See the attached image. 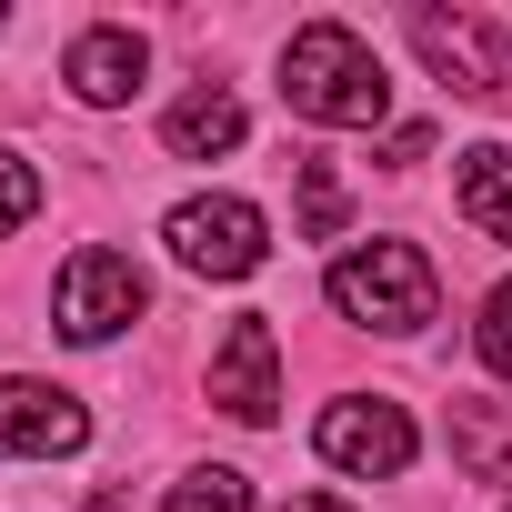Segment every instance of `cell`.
I'll list each match as a JSON object with an SVG mask.
<instances>
[{
  "mask_svg": "<svg viewBox=\"0 0 512 512\" xmlns=\"http://www.w3.org/2000/svg\"><path fill=\"white\" fill-rule=\"evenodd\" d=\"M282 101H292L302 121H322V131H372V121L392 111V81H382V51H372L362 31L312 21V31H292V51H282Z\"/></svg>",
  "mask_w": 512,
  "mask_h": 512,
  "instance_id": "cell-1",
  "label": "cell"
},
{
  "mask_svg": "<svg viewBox=\"0 0 512 512\" xmlns=\"http://www.w3.org/2000/svg\"><path fill=\"white\" fill-rule=\"evenodd\" d=\"M432 302H442V282L412 241H362V251L332 262V312L362 322V332H422Z\"/></svg>",
  "mask_w": 512,
  "mask_h": 512,
  "instance_id": "cell-2",
  "label": "cell"
},
{
  "mask_svg": "<svg viewBox=\"0 0 512 512\" xmlns=\"http://www.w3.org/2000/svg\"><path fill=\"white\" fill-rule=\"evenodd\" d=\"M161 241L181 251V272H201V282H251L262 251H272V221L251 211L241 191H201V201H181L161 221Z\"/></svg>",
  "mask_w": 512,
  "mask_h": 512,
  "instance_id": "cell-3",
  "label": "cell"
},
{
  "mask_svg": "<svg viewBox=\"0 0 512 512\" xmlns=\"http://www.w3.org/2000/svg\"><path fill=\"white\" fill-rule=\"evenodd\" d=\"M141 302H151V282H141V262L131 251H71L61 262V292H51V322H61V342H111L121 322H141Z\"/></svg>",
  "mask_w": 512,
  "mask_h": 512,
  "instance_id": "cell-4",
  "label": "cell"
},
{
  "mask_svg": "<svg viewBox=\"0 0 512 512\" xmlns=\"http://www.w3.org/2000/svg\"><path fill=\"white\" fill-rule=\"evenodd\" d=\"M312 442H322V462H332V472H362V482H392V472H412V452H422L412 412H402V402H382V392L332 402V412L312 422Z\"/></svg>",
  "mask_w": 512,
  "mask_h": 512,
  "instance_id": "cell-5",
  "label": "cell"
},
{
  "mask_svg": "<svg viewBox=\"0 0 512 512\" xmlns=\"http://www.w3.org/2000/svg\"><path fill=\"white\" fill-rule=\"evenodd\" d=\"M211 402H221L231 422H272V412H282V342H272L262 312H241V322L221 332V352H211Z\"/></svg>",
  "mask_w": 512,
  "mask_h": 512,
  "instance_id": "cell-6",
  "label": "cell"
},
{
  "mask_svg": "<svg viewBox=\"0 0 512 512\" xmlns=\"http://www.w3.org/2000/svg\"><path fill=\"white\" fill-rule=\"evenodd\" d=\"M412 41H422V61L462 91V101H492V91H512V51L472 21V11H412Z\"/></svg>",
  "mask_w": 512,
  "mask_h": 512,
  "instance_id": "cell-7",
  "label": "cell"
},
{
  "mask_svg": "<svg viewBox=\"0 0 512 512\" xmlns=\"http://www.w3.org/2000/svg\"><path fill=\"white\" fill-rule=\"evenodd\" d=\"M91 442V412L71 402V392H51V382H0V462L11 452H81Z\"/></svg>",
  "mask_w": 512,
  "mask_h": 512,
  "instance_id": "cell-8",
  "label": "cell"
},
{
  "mask_svg": "<svg viewBox=\"0 0 512 512\" xmlns=\"http://www.w3.org/2000/svg\"><path fill=\"white\" fill-rule=\"evenodd\" d=\"M141 71H151L141 31H81V41H71V61H61V81H71L91 111H121V101L141 91Z\"/></svg>",
  "mask_w": 512,
  "mask_h": 512,
  "instance_id": "cell-9",
  "label": "cell"
},
{
  "mask_svg": "<svg viewBox=\"0 0 512 512\" xmlns=\"http://www.w3.org/2000/svg\"><path fill=\"white\" fill-rule=\"evenodd\" d=\"M161 151H171V161H221V151H241V101H231L221 81H201L191 101L161 111Z\"/></svg>",
  "mask_w": 512,
  "mask_h": 512,
  "instance_id": "cell-10",
  "label": "cell"
},
{
  "mask_svg": "<svg viewBox=\"0 0 512 512\" xmlns=\"http://www.w3.org/2000/svg\"><path fill=\"white\" fill-rule=\"evenodd\" d=\"M452 201H462V221H472L482 241H512V151H502V141L462 151V171H452Z\"/></svg>",
  "mask_w": 512,
  "mask_h": 512,
  "instance_id": "cell-11",
  "label": "cell"
},
{
  "mask_svg": "<svg viewBox=\"0 0 512 512\" xmlns=\"http://www.w3.org/2000/svg\"><path fill=\"white\" fill-rule=\"evenodd\" d=\"M452 452L472 482H502L512 492V402H462L452 412Z\"/></svg>",
  "mask_w": 512,
  "mask_h": 512,
  "instance_id": "cell-12",
  "label": "cell"
},
{
  "mask_svg": "<svg viewBox=\"0 0 512 512\" xmlns=\"http://www.w3.org/2000/svg\"><path fill=\"white\" fill-rule=\"evenodd\" d=\"M161 512H251V482H241L231 462H211V472H181Z\"/></svg>",
  "mask_w": 512,
  "mask_h": 512,
  "instance_id": "cell-13",
  "label": "cell"
},
{
  "mask_svg": "<svg viewBox=\"0 0 512 512\" xmlns=\"http://www.w3.org/2000/svg\"><path fill=\"white\" fill-rule=\"evenodd\" d=\"M342 171L332 161H302V241H342Z\"/></svg>",
  "mask_w": 512,
  "mask_h": 512,
  "instance_id": "cell-14",
  "label": "cell"
},
{
  "mask_svg": "<svg viewBox=\"0 0 512 512\" xmlns=\"http://www.w3.org/2000/svg\"><path fill=\"white\" fill-rule=\"evenodd\" d=\"M472 352H482V372H492V382H512V282L482 302V332H472Z\"/></svg>",
  "mask_w": 512,
  "mask_h": 512,
  "instance_id": "cell-15",
  "label": "cell"
},
{
  "mask_svg": "<svg viewBox=\"0 0 512 512\" xmlns=\"http://www.w3.org/2000/svg\"><path fill=\"white\" fill-rule=\"evenodd\" d=\"M31 211H41V171H31L21 151H0V231H21Z\"/></svg>",
  "mask_w": 512,
  "mask_h": 512,
  "instance_id": "cell-16",
  "label": "cell"
},
{
  "mask_svg": "<svg viewBox=\"0 0 512 512\" xmlns=\"http://www.w3.org/2000/svg\"><path fill=\"white\" fill-rule=\"evenodd\" d=\"M282 512H352V502H342V492H292Z\"/></svg>",
  "mask_w": 512,
  "mask_h": 512,
  "instance_id": "cell-17",
  "label": "cell"
},
{
  "mask_svg": "<svg viewBox=\"0 0 512 512\" xmlns=\"http://www.w3.org/2000/svg\"><path fill=\"white\" fill-rule=\"evenodd\" d=\"M0 31H11V11H0Z\"/></svg>",
  "mask_w": 512,
  "mask_h": 512,
  "instance_id": "cell-18",
  "label": "cell"
}]
</instances>
